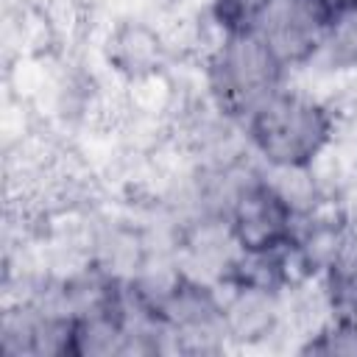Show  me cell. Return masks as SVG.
I'll return each mask as SVG.
<instances>
[{"mask_svg": "<svg viewBox=\"0 0 357 357\" xmlns=\"http://www.w3.org/2000/svg\"><path fill=\"white\" fill-rule=\"evenodd\" d=\"M326 301L335 318L357 312V248L351 243L326 268Z\"/></svg>", "mask_w": 357, "mask_h": 357, "instance_id": "8", "label": "cell"}, {"mask_svg": "<svg viewBox=\"0 0 357 357\" xmlns=\"http://www.w3.org/2000/svg\"><path fill=\"white\" fill-rule=\"evenodd\" d=\"M351 318H354V321H357V312H354V315H351Z\"/></svg>", "mask_w": 357, "mask_h": 357, "instance_id": "12", "label": "cell"}, {"mask_svg": "<svg viewBox=\"0 0 357 357\" xmlns=\"http://www.w3.org/2000/svg\"><path fill=\"white\" fill-rule=\"evenodd\" d=\"M165 47L159 36L139 22H126L109 36V61L128 78L153 75L162 64Z\"/></svg>", "mask_w": 357, "mask_h": 357, "instance_id": "5", "label": "cell"}, {"mask_svg": "<svg viewBox=\"0 0 357 357\" xmlns=\"http://www.w3.org/2000/svg\"><path fill=\"white\" fill-rule=\"evenodd\" d=\"M315 3H318L321 11L329 17V22H332L335 17H340V14L351 11V8H357V0H315Z\"/></svg>", "mask_w": 357, "mask_h": 357, "instance_id": "11", "label": "cell"}, {"mask_svg": "<svg viewBox=\"0 0 357 357\" xmlns=\"http://www.w3.org/2000/svg\"><path fill=\"white\" fill-rule=\"evenodd\" d=\"M245 131L273 170H304L332 142L335 120L321 100L276 89L245 117Z\"/></svg>", "mask_w": 357, "mask_h": 357, "instance_id": "1", "label": "cell"}, {"mask_svg": "<svg viewBox=\"0 0 357 357\" xmlns=\"http://www.w3.org/2000/svg\"><path fill=\"white\" fill-rule=\"evenodd\" d=\"M273 0H212V20L223 33H254L262 28Z\"/></svg>", "mask_w": 357, "mask_h": 357, "instance_id": "9", "label": "cell"}, {"mask_svg": "<svg viewBox=\"0 0 357 357\" xmlns=\"http://www.w3.org/2000/svg\"><path fill=\"white\" fill-rule=\"evenodd\" d=\"M326 70H357V8L335 17L321 39L315 59Z\"/></svg>", "mask_w": 357, "mask_h": 357, "instance_id": "7", "label": "cell"}, {"mask_svg": "<svg viewBox=\"0 0 357 357\" xmlns=\"http://www.w3.org/2000/svg\"><path fill=\"white\" fill-rule=\"evenodd\" d=\"M284 61L271 42L254 33H226L206 67L209 95L229 117H248L265 98L282 89Z\"/></svg>", "mask_w": 357, "mask_h": 357, "instance_id": "2", "label": "cell"}, {"mask_svg": "<svg viewBox=\"0 0 357 357\" xmlns=\"http://www.w3.org/2000/svg\"><path fill=\"white\" fill-rule=\"evenodd\" d=\"M296 206L265 178L245 181L229 201V237L245 254H268L296 240Z\"/></svg>", "mask_w": 357, "mask_h": 357, "instance_id": "3", "label": "cell"}, {"mask_svg": "<svg viewBox=\"0 0 357 357\" xmlns=\"http://www.w3.org/2000/svg\"><path fill=\"white\" fill-rule=\"evenodd\" d=\"M326 28L329 17L315 0H273L259 33L284 64H307L315 59Z\"/></svg>", "mask_w": 357, "mask_h": 357, "instance_id": "4", "label": "cell"}, {"mask_svg": "<svg viewBox=\"0 0 357 357\" xmlns=\"http://www.w3.org/2000/svg\"><path fill=\"white\" fill-rule=\"evenodd\" d=\"M304 354H357V321L351 315H337L332 324L321 326L304 346Z\"/></svg>", "mask_w": 357, "mask_h": 357, "instance_id": "10", "label": "cell"}, {"mask_svg": "<svg viewBox=\"0 0 357 357\" xmlns=\"http://www.w3.org/2000/svg\"><path fill=\"white\" fill-rule=\"evenodd\" d=\"M279 318L276 293L234 287L229 304H223V329L234 340H259L273 332Z\"/></svg>", "mask_w": 357, "mask_h": 357, "instance_id": "6", "label": "cell"}]
</instances>
